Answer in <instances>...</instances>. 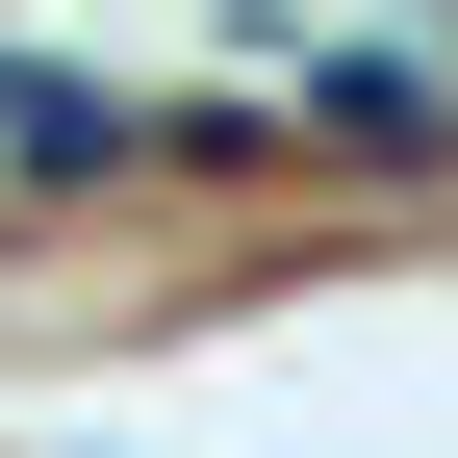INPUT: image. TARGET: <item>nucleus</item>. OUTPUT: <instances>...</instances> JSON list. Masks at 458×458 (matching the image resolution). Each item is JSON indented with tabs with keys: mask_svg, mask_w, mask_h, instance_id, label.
Returning <instances> with one entry per match:
<instances>
[{
	"mask_svg": "<svg viewBox=\"0 0 458 458\" xmlns=\"http://www.w3.org/2000/svg\"><path fill=\"white\" fill-rule=\"evenodd\" d=\"M0 153H26V179H128L153 102H102V77H51V51H0Z\"/></svg>",
	"mask_w": 458,
	"mask_h": 458,
	"instance_id": "f257e3e1",
	"label": "nucleus"
}]
</instances>
